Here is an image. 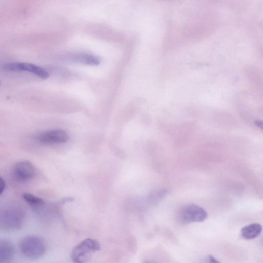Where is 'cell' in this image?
Returning <instances> with one entry per match:
<instances>
[{"label":"cell","mask_w":263,"mask_h":263,"mask_svg":"<svg viewBox=\"0 0 263 263\" xmlns=\"http://www.w3.org/2000/svg\"><path fill=\"white\" fill-rule=\"evenodd\" d=\"M19 247L25 257L33 259L42 257L47 250L46 241L37 235L24 237L20 241Z\"/></svg>","instance_id":"cell-1"},{"label":"cell","mask_w":263,"mask_h":263,"mask_svg":"<svg viewBox=\"0 0 263 263\" xmlns=\"http://www.w3.org/2000/svg\"><path fill=\"white\" fill-rule=\"evenodd\" d=\"M25 220V213L18 206H8L2 211L0 225L4 230L13 231L21 229Z\"/></svg>","instance_id":"cell-2"},{"label":"cell","mask_w":263,"mask_h":263,"mask_svg":"<svg viewBox=\"0 0 263 263\" xmlns=\"http://www.w3.org/2000/svg\"><path fill=\"white\" fill-rule=\"evenodd\" d=\"M100 250V245L96 240L86 238L77 245L72 250L71 259L76 263L88 261L92 254Z\"/></svg>","instance_id":"cell-3"},{"label":"cell","mask_w":263,"mask_h":263,"mask_svg":"<svg viewBox=\"0 0 263 263\" xmlns=\"http://www.w3.org/2000/svg\"><path fill=\"white\" fill-rule=\"evenodd\" d=\"M207 212L195 204H187L181 207L177 213L179 221L183 224L202 222L208 217Z\"/></svg>","instance_id":"cell-4"},{"label":"cell","mask_w":263,"mask_h":263,"mask_svg":"<svg viewBox=\"0 0 263 263\" xmlns=\"http://www.w3.org/2000/svg\"><path fill=\"white\" fill-rule=\"evenodd\" d=\"M3 69L7 71H28L43 79L49 77L48 72L43 68L27 63H9L3 66Z\"/></svg>","instance_id":"cell-5"},{"label":"cell","mask_w":263,"mask_h":263,"mask_svg":"<svg viewBox=\"0 0 263 263\" xmlns=\"http://www.w3.org/2000/svg\"><path fill=\"white\" fill-rule=\"evenodd\" d=\"M36 139L44 144L62 143L69 140V136L65 131L57 129L42 133L36 137Z\"/></svg>","instance_id":"cell-6"},{"label":"cell","mask_w":263,"mask_h":263,"mask_svg":"<svg viewBox=\"0 0 263 263\" xmlns=\"http://www.w3.org/2000/svg\"><path fill=\"white\" fill-rule=\"evenodd\" d=\"M12 173L16 180L24 181L31 179L35 175V168L30 161L24 160L15 164Z\"/></svg>","instance_id":"cell-7"},{"label":"cell","mask_w":263,"mask_h":263,"mask_svg":"<svg viewBox=\"0 0 263 263\" xmlns=\"http://www.w3.org/2000/svg\"><path fill=\"white\" fill-rule=\"evenodd\" d=\"M15 250L13 243L7 239L0 241V262H9L13 257Z\"/></svg>","instance_id":"cell-8"},{"label":"cell","mask_w":263,"mask_h":263,"mask_svg":"<svg viewBox=\"0 0 263 263\" xmlns=\"http://www.w3.org/2000/svg\"><path fill=\"white\" fill-rule=\"evenodd\" d=\"M70 60L77 63L89 65H97L100 63V59L98 57L84 53H77L70 55Z\"/></svg>","instance_id":"cell-9"},{"label":"cell","mask_w":263,"mask_h":263,"mask_svg":"<svg viewBox=\"0 0 263 263\" xmlns=\"http://www.w3.org/2000/svg\"><path fill=\"white\" fill-rule=\"evenodd\" d=\"M262 229V226L260 224L251 223L243 227L241 229L240 234L245 239H252L259 235Z\"/></svg>","instance_id":"cell-10"},{"label":"cell","mask_w":263,"mask_h":263,"mask_svg":"<svg viewBox=\"0 0 263 263\" xmlns=\"http://www.w3.org/2000/svg\"><path fill=\"white\" fill-rule=\"evenodd\" d=\"M23 198L29 204L33 206H39L45 203L44 200L29 193H24Z\"/></svg>","instance_id":"cell-11"},{"label":"cell","mask_w":263,"mask_h":263,"mask_svg":"<svg viewBox=\"0 0 263 263\" xmlns=\"http://www.w3.org/2000/svg\"><path fill=\"white\" fill-rule=\"evenodd\" d=\"M167 193V191L166 190L158 191L151 194L150 199H151L152 201H157L159 199H161L162 197H164Z\"/></svg>","instance_id":"cell-12"},{"label":"cell","mask_w":263,"mask_h":263,"mask_svg":"<svg viewBox=\"0 0 263 263\" xmlns=\"http://www.w3.org/2000/svg\"><path fill=\"white\" fill-rule=\"evenodd\" d=\"M206 262L211 263H218L219 261L217 260L214 256L211 255H208L206 258Z\"/></svg>","instance_id":"cell-13"},{"label":"cell","mask_w":263,"mask_h":263,"mask_svg":"<svg viewBox=\"0 0 263 263\" xmlns=\"http://www.w3.org/2000/svg\"><path fill=\"white\" fill-rule=\"evenodd\" d=\"M6 187V183L5 180L3 179L2 177L0 178V190H1V194H3L4 191L5 190Z\"/></svg>","instance_id":"cell-14"},{"label":"cell","mask_w":263,"mask_h":263,"mask_svg":"<svg viewBox=\"0 0 263 263\" xmlns=\"http://www.w3.org/2000/svg\"><path fill=\"white\" fill-rule=\"evenodd\" d=\"M254 123L256 126L263 130V120H257Z\"/></svg>","instance_id":"cell-15"}]
</instances>
